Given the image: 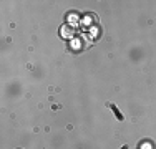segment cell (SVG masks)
<instances>
[{"instance_id": "1", "label": "cell", "mask_w": 156, "mask_h": 149, "mask_svg": "<svg viewBox=\"0 0 156 149\" xmlns=\"http://www.w3.org/2000/svg\"><path fill=\"white\" fill-rule=\"evenodd\" d=\"M108 106L111 108V111L115 113V116H116L118 119H120V121H123V114H121L120 111H118V108H116V106H113V104H108Z\"/></svg>"}, {"instance_id": "2", "label": "cell", "mask_w": 156, "mask_h": 149, "mask_svg": "<svg viewBox=\"0 0 156 149\" xmlns=\"http://www.w3.org/2000/svg\"><path fill=\"white\" fill-rule=\"evenodd\" d=\"M121 149H128V146H123V147H121Z\"/></svg>"}]
</instances>
